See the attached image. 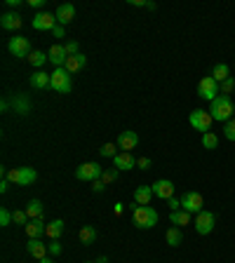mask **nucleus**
<instances>
[{"mask_svg": "<svg viewBox=\"0 0 235 263\" xmlns=\"http://www.w3.org/2000/svg\"><path fill=\"white\" fill-rule=\"evenodd\" d=\"M0 108H3V111H10V96H5V99H3V103H0Z\"/></svg>", "mask_w": 235, "mask_h": 263, "instance_id": "obj_47", "label": "nucleus"}, {"mask_svg": "<svg viewBox=\"0 0 235 263\" xmlns=\"http://www.w3.org/2000/svg\"><path fill=\"white\" fill-rule=\"evenodd\" d=\"M101 174H104V169H101L99 162H82L80 167L75 169L78 181H97V179H101Z\"/></svg>", "mask_w": 235, "mask_h": 263, "instance_id": "obj_9", "label": "nucleus"}, {"mask_svg": "<svg viewBox=\"0 0 235 263\" xmlns=\"http://www.w3.org/2000/svg\"><path fill=\"white\" fill-rule=\"evenodd\" d=\"M85 263H94V261H85Z\"/></svg>", "mask_w": 235, "mask_h": 263, "instance_id": "obj_51", "label": "nucleus"}, {"mask_svg": "<svg viewBox=\"0 0 235 263\" xmlns=\"http://www.w3.org/2000/svg\"><path fill=\"white\" fill-rule=\"evenodd\" d=\"M28 61H31L35 68H40V66H45L50 59H47L45 52H40V49H33V52H31V57H28Z\"/></svg>", "mask_w": 235, "mask_h": 263, "instance_id": "obj_31", "label": "nucleus"}, {"mask_svg": "<svg viewBox=\"0 0 235 263\" xmlns=\"http://www.w3.org/2000/svg\"><path fill=\"white\" fill-rule=\"evenodd\" d=\"M219 87H221V94L230 96V92H233V89H235V78H233V75H230L228 80H223L221 85H219Z\"/></svg>", "mask_w": 235, "mask_h": 263, "instance_id": "obj_35", "label": "nucleus"}, {"mask_svg": "<svg viewBox=\"0 0 235 263\" xmlns=\"http://www.w3.org/2000/svg\"><path fill=\"white\" fill-rule=\"evenodd\" d=\"M42 202L40 200H31V202L26 204V214H28V219H42Z\"/></svg>", "mask_w": 235, "mask_h": 263, "instance_id": "obj_29", "label": "nucleus"}, {"mask_svg": "<svg viewBox=\"0 0 235 263\" xmlns=\"http://www.w3.org/2000/svg\"><path fill=\"white\" fill-rule=\"evenodd\" d=\"M64 33H66V31H64V26H59V24H57V26H54V31H52V35H54V38H64Z\"/></svg>", "mask_w": 235, "mask_h": 263, "instance_id": "obj_44", "label": "nucleus"}, {"mask_svg": "<svg viewBox=\"0 0 235 263\" xmlns=\"http://www.w3.org/2000/svg\"><path fill=\"white\" fill-rule=\"evenodd\" d=\"M19 3H21V0H7V5H10V7H19Z\"/></svg>", "mask_w": 235, "mask_h": 263, "instance_id": "obj_48", "label": "nucleus"}, {"mask_svg": "<svg viewBox=\"0 0 235 263\" xmlns=\"http://www.w3.org/2000/svg\"><path fill=\"white\" fill-rule=\"evenodd\" d=\"M85 66H87V57L80 52V54H75V57H68V59H66V66H64V68H66L68 73L73 75V73H78V71H82Z\"/></svg>", "mask_w": 235, "mask_h": 263, "instance_id": "obj_21", "label": "nucleus"}, {"mask_svg": "<svg viewBox=\"0 0 235 263\" xmlns=\"http://www.w3.org/2000/svg\"><path fill=\"white\" fill-rule=\"evenodd\" d=\"M188 122H191V127L193 129H198V132H202V134H207V132H212V122H214V118L209 115V111L195 108L193 113L188 115Z\"/></svg>", "mask_w": 235, "mask_h": 263, "instance_id": "obj_5", "label": "nucleus"}, {"mask_svg": "<svg viewBox=\"0 0 235 263\" xmlns=\"http://www.w3.org/2000/svg\"><path fill=\"white\" fill-rule=\"evenodd\" d=\"M10 221H14L12 212L7 209V207H3V209H0V226H3V228H5V226H10Z\"/></svg>", "mask_w": 235, "mask_h": 263, "instance_id": "obj_36", "label": "nucleus"}, {"mask_svg": "<svg viewBox=\"0 0 235 263\" xmlns=\"http://www.w3.org/2000/svg\"><path fill=\"white\" fill-rule=\"evenodd\" d=\"M50 87L54 92H59V94H71V89H73V80H71V73H68L66 68H54L52 71V85Z\"/></svg>", "mask_w": 235, "mask_h": 263, "instance_id": "obj_4", "label": "nucleus"}, {"mask_svg": "<svg viewBox=\"0 0 235 263\" xmlns=\"http://www.w3.org/2000/svg\"><path fill=\"white\" fill-rule=\"evenodd\" d=\"M47 59L52 61L57 68H64V66H66L68 54H66V49H64V45H52V47H50V52H47Z\"/></svg>", "mask_w": 235, "mask_h": 263, "instance_id": "obj_16", "label": "nucleus"}, {"mask_svg": "<svg viewBox=\"0 0 235 263\" xmlns=\"http://www.w3.org/2000/svg\"><path fill=\"white\" fill-rule=\"evenodd\" d=\"M113 165L118 172H129V169L136 167V160L132 153H118V155L113 157Z\"/></svg>", "mask_w": 235, "mask_h": 263, "instance_id": "obj_17", "label": "nucleus"}, {"mask_svg": "<svg viewBox=\"0 0 235 263\" xmlns=\"http://www.w3.org/2000/svg\"><path fill=\"white\" fill-rule=\"evenodd\" d=\"M52 85V73H45V71H35L31 75V87L33 89H50Z\"/></svg>", "mask_w": 235, "mask_h": 263, "instance_id": "obj_18", "label": "nucleus"}, {"mask_svg": "<svg viewBox=\"0 0 235 263\" xmlns=\"http://www.w3.org/2000/svg\"><path fill=\"white\" fill-rule=\"evenodd\" d=\"M57 26V17L50 12H38L33 14V28L35 31H54Z\"/></svg>", "mask_w": 235, "mask_h": 263, "instance_id": "obj_12", "label": "nucleus"}, {"mask_svg": "<svg viewBox=\"0 0 235 263\" xmlns=\"http://www.w3.org/2000/svg\"><path fill=\"white\" fill-rule=\"evenodd\" d=\"M24 230H26L28 237H40L47 233V223L42 221V219H31V221L24 226Z\"/></svg>", "mask_w": 235, "mask_h": 263, "instance_id": "obj_19", "label": "nucleus"}, {"mask_svg": "<svg viewBox=\"0 0 235 263\" xmlns=\"http://www.w3.org/2000/svg\"><path fill=\"white\" fill-rule=\"evenodd\" d=\"M118 174H120L118 169H104V174H101V181L108 186V183H113L115 179H118Z\"/></svg>", "mask_w": 235, "mask_h": 263, "instance_id": "obj_34", "label": "nucleus"}, {"mask_svg": "<svg viewBox=\"0 0 235 263\" xmlns=\"http://www.w3.org/2000/svg\"><path fill=\"white\" fill-rule=\"evenodd\" d=\"M64 226H66L64 219H54L52 223H47V233H45V235L50 237V240H59L61 233H64Z\"/></svg>", "mask_w": 235, "mask_h": 263, "instance_id": "obj_25", "label": "nucleus"}, {"mask_svg": "<svg viewBox=\"0 0 235 263\" xmlns=\"http://www.w3.org/2000/svg\"><path fill=\"white\" fill-rule=\"evenodd\" d=\"M78 240H80V244L89 247V244H94V240H97V230H94L92 226H82L80 233H78Z\"/></svg>", "mask_w": 235, "mask_h": 263, "instance_id": "obj_27", "label": "nucleus"}, {"mask_svg": "<svg viewBox=\"0 0 235 263\" xmlns=\"http://www.w3.org/2000/svg\"><path fill=\"white\" fill-rule=\"evenodd\" d=\"M132 223L139 230H151L158 226V212L151 204H134L132 209Z\"/></svg>", "mask_w": 235, "mask_h": 263, "instance_id": "obj_2", "label": "nucleus"}, {"mask_svg": "<svg viewBox=\"0 0 235 263\" xmlns=\"http://www.w3.org/2000/svg\"><path fill=\"white\" fill-rule=\"evenodd\" d=\"M12 216H14V223H19V226H26L31 219H28V214H26V209L24 212H12Z\"/></svg>", "mask_w": 235, "mask_h": 263, "instance_id": "obj_37", "label": "nucleus"}, {"mask_svg": "<svg viewBox=\"0 0 235 263\" xmlns=\"http://www.w3.org/2000/svg\"><path fill=\"white\" fill-rule=\"evenodd\" d=\"M64 49H66V54L68 57H75V54H80V49H78V42H66V45H64Z\"/></svg>", "mask_w": 235, "mask_h": 263, "instance_id": "obj_39", "label": "nucleus"}, {"mask_svg": "<svg viewBox=\"0 0 235 263\" xmlns=\"http://www.w3.org/2000/svg\"><path fill=\"white\" fill-rule=\"evenodd\" d=\"M54 17H57V24H59V26H68V24L75 19V7L71 5V3H61V5L57 7Z\"/></svg>", "mask_w": 235, "mask_h": 263, "instance_id": "obj_13", "label": "nucleus"}, {"mask_svg": "<svg viewBox=\"0 0 235 263\" xmlns=\"http://www.w3.org/2000/svg\"><path fill=\"white\" fill-rule=\"evenodd\" d=\"M113 212H115V216H122V214H125V204H122V202H115V204H113Z\"/></svg>", "mask_w": 235, "mask_h": 263, "instance_id": "obj_43", "label": "nucleus"}, {"mask_svg": "<svg viewBox=\"0 0 235 263\" xmlns=\"http://www.w3.org/2000/svg\"><path fill=\"white\" fill-rule=\"evenodd\" d=\"M92 190L94 193H104L106 190V183L101 181V179H97V181H92Z\"/></svg>", "mask_w": 235, "mask_h": 263, "instance_id": "obj_41", "label": "nucleus"}, {"mask_svg": "<svg viewBox=\"0 0 235 263\" xmlns=\"http://www.w3.org/2000/svg\"><path fill=\"white\" fill-rule=\"evenodd\" d=\"M153 197V186H139L134 190V204H148Z\"/></svg>", "mask_w": 235, "mask_h": 263, "instance_id": "obj_24", "label": "nucleus"}, {"mask_svg": "<svg viewBox=\"0 0 235 263\" xmlns=\"http://www.w3.org/2000/svg\"><path fill=\"white\" fill-rule=\"evenodd\" d=\"M223 136H226L228 141H235V118L223 125Z\"/></svg>", "mask_w": 235, "mask_h": 263, "instance_id": "obj_33", "label": "nucleus"}, {"mask_svg": "<svg viewBox=\"0 0 235 263\" xmlns=\"http://www.w3.org/2000/svg\"><path fill=\"white\" fill-rule=\"evenodd\" d=\"M26 251H28V254H31V256H33V258H38V261H42V258H45L47 254H50V247L40 242V237H28Z\"/></svg>", "mask_w": 235, "mask_h": 263, "instance_id": "obj_15", "label": "nucleus"}, {"mask_svg": "<svg viewBox=\"0 0 235 263\" xmlns=\"http://www.w3.org/2000/svg\"><path fill=\"white\" fill-rule=\"evenodd\" d=\"M7 190H10V181L3 179V181H0V193H7Z\"/></svg>", "mask_w": 235, "mask_h": 263, "instance_id": "obj_45", "label": "nucleus"}, {"mask_svg": "<svg viewBox=\"0 0 235 263\" xmlns=\"http://www.w3.org/2000/svg\"><path fill=\"white\" fill-rule=\"evenodd\" d=\"M7 49H10V54H12L14 59H28V57H31V42H28V38H24V35L10 38Z\"/></svg>", "mask_w": 235, "mask_h": 263, "instance_id": "obj_6", "label": "nucleus"}, {"mask_svg": "<svg viewBox=\"0 0 235 263\" xmlns=\"http://www.w3.org/2000/svg\"><path fill=\"white\" fill-rule=\"evenodd\" d=\"M209 115L214 118V122H223V125H226L228 120H233V118H235L233 99L226 96V94H219L214 101L209 103Z\"/></svg>", "mask_w": 235, "mask_h": 263, "instance_id": "obj_1", "label": "nucleus"}, {"mask_svg": "<svg viewBox=\"0 0 235 263\" xmlns=\"http://www.w3.org/2000/svg\"><path fill=\"white\" fill-rule=\"evenodd\" d=\"M202 207H205V200L198 190H186L181 195V209L188 214H200Z\"/></svg>", "mask_w": 235, "mask_h": 263, "instance_id": "obj_8", "label": "nucleus"}, {"mask_svg": "<svg viewBox=\"0 0 235 263\" xmlns=\"http://www.w3.org/2000/svg\"><path fill=\"white\" fill-rule=\"evenodd\" d=\"M136 167H139V169H148V167H151V157H139V160H136Z\"/></svg>", "mask_w": 235, "mask_h": 263, "instance_id": "obj_42", "label": "nucleus"}, {"mask_svg": "<svg viewBox=\"0 0 235 263\" xmlns=\"http://www.w3.org/2000/svg\"><path fill=\"white\" fill-rule=\"evenodd\" d=\"M118 148H120V153H132V150L139 146V134L136 132H120V136H118Z\"/></svg>", "mask_w": 235, "mask_h": 263, "instance_id": "obj_11", "label": "nucleus"}, {"mask_svg": "<svg viewBox=\"0 0 235 263\" xmlns=\"http://www.w3.org/2000/svg\"><path fill=\"white\" fill-rule=\"evenodd\" d=\"M28 5L31 7H42L45 5V0H28Z\"/></svg>", "mask_w": 235, "mask_h": 263, "instance_id": "obj_46", "label": "nucleus"}, {"mask_svg": "<svg viewBox=\"0 0 235 263\" xmlns=\"http://www.w3.org/2000/svg\"><path fill=\"white\" fill-rule=\"evenodd\" d=\"M12 108H14V113L28 115L31 113V101H28V96L26 94H14L12 96Z\"/></svg>", "mask_w": 235, "mask_h": 263, "instance_id": "obj_22", "label": "nucleus"}, {"mask_svg": "<svg viewBox=\"0 0 235 263\" xmlns=\"http://www.w3.org/2000/svg\"><path fill=\"white\" fill-rule=\"evenodd\" d=\"M165 240H167L169 247H181L183 244V230L179 226H172V228L165 233Z\"/></svg>", "mask_w": 235, "mask_h": 263, "instance_id": "obj_23", "label": "nucleus"}, {"mask_svg": "<svg viewBox=\"0 0 235 263\" xmlns=\"http://www.w3.org/2000/svg\"><path fill=\"white\" fill-rule=\"evenodd\" d=\"M118 150H120L118 148V143H104V146L99 148V155L101 157H115L118 155Z\"/></svg>", "mask_w": 235, "mask_h": 263, "instance_id": "obj_32", "label": "nucleus"}, {"mask_svg": "<svg viewBox=\"0 0 235 263\" xmlns=\"http://www.w3.org/2000/svg\"><path fill=\"white\" fill-rule=\"evenodd\" d=\"M216 226V216L212 212L202 209L200 214L195 216V230H198V235H209Z\"/></svg>", "mask_w": 235, "mask_h": 263, "instance_id": "obj_10", "label": "nucleus"}, {"mask_svg": "<svg viewBox=\"0 0 235 263\" xmlns=\"http://www.w3.org/2000/svg\"><path fill=\"white\" fill-rule=\"evenodd\" d=\"M219 94H221V87H219V82H216L212 75H207V78H202V80L198 82V96H200V99H207V101L212 103Z\"/></svg>", "mask_w": 235, "mask_h": 263, "instance_id": "obj_7", "label": "nucleus"}, {"mask_svg": "<svg viewBox=\"0 0 235 263\" xmlns=\"http://www.w3.org/2000/svg\"><path fill=\"white\" fill-rule=\"evenodd\" d=\"M216 146H219V136H216L214 132H207V134H202V148L216 150Z\"/></svg>", "mask_w": 235, "mask_h": 263, "instance_id": "obj_30", "label": "nucleus"}, {"mask_svg": "<svg viewBox=\"0 0 235 263\" xmlns=\"http://www.w3.org/2000/svg\"><path fill=\"white\" fill-rule=\"evenodd\" d=\"M47 247H50V254H52V256H59L61 251V244H59V240H50V244H47Z\"/></svg>", "mask_w": 235, "mask_h": 263, "instance_id": "obj_38", "label": "nucleus"}, {"mask_svg": "<svg viewBox=\"0 0 235 263\" xmlns=\"http://www.w3.org/2000/svg\"><path fill=\"white\" fill-rule=\"evenodd\" d=\"M40 263H54V261H52V256H45V258H42V261H40Z\"/></svg>", "mask_w": 235, "mask_h": 263, "instance_id": "obj_50", "label": "nucleus"}, {"mask_svg": "<svg viewBox=\"0 0 235 263\" xmlns=\"http://www.w3.org/2000/svg\"><path fill=\"white\" fill-rule=\"evenodd\" d=\"M212 78H214L219 85H221L223 80H228V78H230L228 64H221V61H219V64H214V68H212Z\"/></svg>", "mask_w": 235, "mask_h": 263, "instance_id": "obj_26", "label": "nucleus"}, {"mask_svg": "<svg viewBox=\"0 0 235 263\" xmlns=\"http://www.w3.org/2000/svg\"><path fill=\"white\" fill-rule=\"evenodd\" d=\"M169 221H172V226H179V228H181V226H188V223H191V214L183 209H176L169 214Z\"/></svg>", "mask_w": 235, "mask_h": 263, "instance_id": "obj_28", "label": "nucleus"}, {"mask_svg": "<svg viewBox=\"0 0 235 263\" xmlns=\"http://www.w3.org/2000/svg\"><path fill=\"white\" fill-rule=\"evenodd\" d=\"M94 263H108V256H99V258H97V261H94Z\"/></svg>", "mask_w": 235, "mask_h": 263, "instance_id": "obj_49", "label": "nucleus"}, {"mask_svg": "<svg viewBox=\"0 0 235 263\" xmlns=\"http://www.w3.org/2000/svg\"><path fill=\"white\" fill-rule=\"evenodd\" d=\"M167 204H169V209H172V212L181 209V197H169V200H167Z\"/></svg>", "mask_w": 235, "mask_h": 263, "instance_id": "obj_40", "label": "nucleus"}, {"mask_svg": "<svg viewBox=\"0 0 235 263\" xmlns=\"http://www.w3.org/2000/svg\"><path fill=\"white\" fill-rule=\"evenodd\" d=\"M153 195L160 197V200L174 197V183L169 181V179H158V181L153 183Z\"/></svg>", "mask_w": 235, "mask_h": 263, "instance_id": "obj_14", "label": "nucleus"}, {"mask_svg": "<svg viewBox=\"0 0 235 263\" xmlns=\"http://www.w3.org/2000/svg\"><path fill=\"white\" fill-rule=\"evenodd\" d=\"M0 26L5 31H19L21 28V17L17 12H5L0 17Z\"/></svg>", "mask_w": 235, "mask_h": 263, "instance_id": "obj_20", "label": "nucleus"}, {"mask_svg": "<svg viewBox=\"0 0 235 263\" xmlns=\"http://www.w3.org/2000/svg\"><path fill=\"white\" fill-rule=\"evenodd\" d=\"M3 179H7L14 186H31L38 179V172L33 167H17V169H3Z\"/></svg>", "mask_w": 235, "mask_h": 263, "instance_id": "obj_3", "label": "nucleus"}]
</instances>
